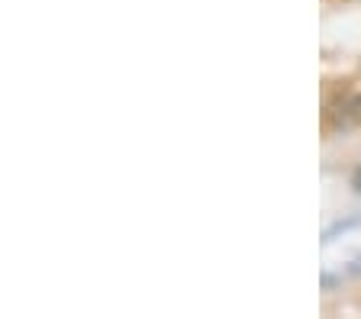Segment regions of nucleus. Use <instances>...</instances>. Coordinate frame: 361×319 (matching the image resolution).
Listing matches in <instances>:
<instances>
[{"label": "nucleus", "instance_id": "1", "mask_svg": "<svg viewBox=\"0 0 361 319\" xmlns=\"http://www.w3.org/2000/svg\"><path fill=\"white\" fill-rule=\"evenodd\" d=\"M329 123H332V130H352V126H358L361 123V97L358 94L338 100V104L332 106Z\"/></svg>", "mask_w": 361, "mask_h": 319}, {"label": "nucleus", "instance_id": "2", "mask_svg": "<svg viewBox=\"0 0 361 319\" xmlns=\"http://www.w3.org/2000/svg\"><path fill=\"white\" fill-rule=\"evenodd\" d=\"M352 184H355V190H361V168L355 171V177H352Z\"/></svg>", "mask_w": 361, "mask_h": 319}]
</instances>
